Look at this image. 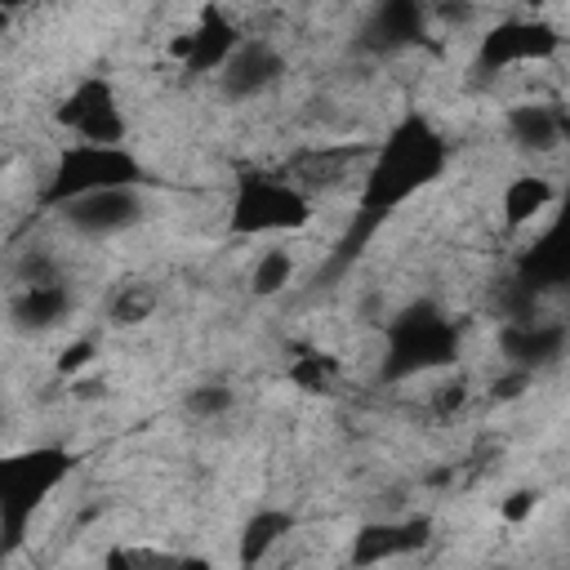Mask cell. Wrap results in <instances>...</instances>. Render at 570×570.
<instances>
[{
  "mask_svg": "<svg viewBox=\"0 0 570 570\" xmlns=\"http://www.w3.org/2000/svg\"><path fill=\"white\" fill-rule=\"evenodd\" d=\"M450 165V142L423 111H405L370 151L365 178L356 187L361 223H383L387 214L405 209L423 187H432Z\"/></svg>",
  "mask_w": 570,
  "mask_h": 570,
  "instance_id": "cell-1",
  "label": "cell"
},
{
  "mask_svg": "<svg viewBox=\"0 0 570 570\" xmlns=\"http://www.w3.org/2000/svg\"><path fill=\"white\" fill-rule=\"evenodd\" d=\"M463 343V325L432 298H414L392 312L387 334H383V383H405L423 374L454 370Z\"/></svg>",
  "mask_w": 570,
  "mask_h": 570,
  "instance_id": "cell-2",
  "label": "cell"
},
{
  "mask_svg": "<svg viewBox=\"0 0 570 570\" xmlns=\"http://www.w3.org/2000/svg\"><path fill=\"white\" fill-rule=\"evenodd\" d=\"M76 472V454L67 445H31L0 463V534L4 557H13L36 521V508Z\"/></svg>",
  "mask_w": 570,
  "mask_h": 570,
  "instance_id": "cell-3",
  "label": "cell"
},
{
  "mask_svg": "<svg viewBox=\"0 0 570 570\" xmlns=\"http://www.w3.org/2000/svg\"><path fill=\"white\" fill-rule=\"evenodd\" d=\"M316 218L312 191H303L289 174H245L227 200L232 236H294Z\"/></svg>",
  "mask_w": 570,
  "mask_h": 570,
  "instance_id": "cell-4",
  "label": "cell"
},
{
  "mask_svg": "<svg viewBox=\"0 0 570 570\" xmlns=\"http://www.w3.org/2000/svg\"><path fill=\"white\" fill-rule=\"evenodd\" d=\"M142 178L147 169L125 142H67L40 183V205L53 209L71 196L102 187H142Z\"/></svg>",
  "mask_w": 570,
  "mask_h": 570,
  "instance_id": "cell-5",
  "label": "cell"
},
{
  "mask_svg": "<svg viewBox=\"0 0 570 570\" xmlns=\"http://www.w3.org/2000/svg\"><path fill=\"white\" fill-rule=\"evenodd\" d=\"M561 53V31L530 13V18H503L494 22L481 45H476V71L481 76H503L517 67H534V62H552Z\"/></svg>",
  "mask_w": 570,
  "mask_h": 570,
  "instance_id": "cell-6",
  "label": "cell"
},
{
  "mask_svg": "<svg viewBox=\"0 0 570 570\" xmlns=\"http://www.w3.org/2000/svg\"><path fill=\"white\" fill-rule=\"evenodd\" d=\"M53 125L67 129L76 142H125L129 138L125 107L107 76H80L53 107Z\"/></svg>",
  "mask_w": 570,
  "mask_h": 570,
  "instance_id": "cell-7",
  "label": "cell"
},
{
  "mask_svg": "<svg viewBox=\"0 0 570 570\" xmlns=\"http://www.w3.org/2000/svg\"><path fill=\"white\" fill-rule=\"evenodd\" d=\"M53 214L62 218L67 232L89 236V240H107V236H120L147 218V196H142V187H102V191H85V196L53 205Z\"/></svg>",
  "mask_w": 570,
  "mask_h": 570,
  "instance_id": "cell-8",
  "label": "cell"
},
{
  "mask_svg": "<svg viewBox=\"0 0 570 570\" xmlns=\"http://www.w3.org/2000/svg\"><path fill=\"white\" fill-rule=\"evenodd\" d=\"M214 80L227 102H258L285 80V53L267 36H245Z\"/></svg>",
  "mask_w": 570,
  "mask_h": 570,
  "instance_id": "cell-9",
  "label": "cell"
},
{
  "mask_svg": "<svg viewBox=\"0 0 570 570\" xmlns=\"http://www.w3.org/2000/svg\"><path fill=\"white\" fill-rule=\"evenodd\" d=\"M240 40H245V31L232 22V13H223V9L209 4L196 18V27L183 40H174V58L183 62L187 76H218V67L232 58V49Z\"/></svg>",
  "mask_w": 570,
  "mask_h": 570,
  "instance_id": "cell-10",
  "label": "cell"
},
{
  "mask_svg": "<svg viewBox=\"0 0 570 570\" xmlns=\"http://www.w3.org/2000/svg\"><path fill=\"white\" fill-rule=\"evenodd\" d=\"M428 0H374L370 13H365V27H361V45L370 53H405L423 40V27H428Z\"/></svg>",
  "mask_w": 570,
  "mask_h": 570,
  "instance_id": "cell-11",
  "label": "cell"
},
{
  "mask_svg": "<svg viewBox=\"0 0 570 570\" xmlns=\"http://www.w3.org/2000/svg\"><path fill=\"white\" fill-rule=\"evenodd\" d=\"M566 338H570V330L557 325V321L508 316V321L499 325V352H503V365H521V370H530V374H539L543 365L561 361Z\"/></svg>",
  "mask_w": 570,
  "mask_h": 570,
  "instance_id": "cell-12",
  "label": "cell"
},
{
  "mask_svg": "<svg viewBox=\"0 0 570 570\" xmlns=\"http://www.w3.org/2000/svg\"><path fill=\"white\" fill-rule=\"evenodd\" d=\"M503 134L517 151L525 156H548L557 151L566 138H570V116L557 107V102H539V98H525L517 107L503 111Z\"/></svg>",
  "mask_w": 570,
  "mask_h": 570,
  "instance_id": "cell-13",
  "label": "cell"
},
{
  "mask_svg": "<svg viewBox=\"0 0 570 570\" xmlns=\"http://www.w3.org/2000/svg\"><path fill=\"white\" fill-rule=\"evenodd\" d=\"M432 525L423 517H396V521H370L352 534V561L356 566H379L392 557H410L428 543Z\"/></svg>",
  "mask_w": 570,
  "mask_h": 570,
  "instance_id": "cell-14",
  "label": "cell"
},
{
  "mask_svg": "<svg viewBox=\"0 0 570 570\" xmlns=\"http://www.w3.org/2000/svg\"><path fill=\"white\" fill-rule=\"evenodd\" d=\"M71 312H76V294H71L67 281L13 285V294H9V321H13V330H27V334L53 330V325H62Z\"/></svg>",
  "mask_w": 570,
  "mask_h": 570,
  "instance_id": "cell-15",
  "label": "cell"
},
{
  "mask_svg": "<svg viewBox=\"0 0 570 570\" xmlns=\"http://www.w3.org/2000/svg\"><path fill=\"white\" fill-rule=\"evenodd\" d=\"M557 205V187L548 174H512L499 191V209H503V223L517 232V227H530L539 214H548Z\"/></svg>",
  "mask_w": 570,
  "mask_h": 570,
  "instance_id": "cell-16",
  "label": "cell"
},
{
  "mask_svg": "<svg viewBox=\"0 0 570 570\" xmlns=\"http://www.w3.org/2000/svg\"><path fill=\"white\" fill-rule=\"evenodd\" d=\"M289 530H294V512H285V508H258V512H249V521L240 530V552L236 557L245 566H258V561L272 557L276 543L289 539Z\"/></svg>",
  "mask_w": 570,
  "mask_h": 570,
  "instance_id": "cell-17",
  "label": "cell"
},
{
  "mask_svg": "<svg viewBox=\"0 0 570 570\" xmlns=\"http://www.w3.org/2000/svg\"><path fill=\"white\" fill-rule=\"evenodd\" d=\"M338 379H343V361L334 352H321V347H303L285 365V383H294L307 396H330L338 387Z\"/></svg>",
  "mask_w": 570,
  "mask_h": 570,
  "instance_id": "cell-18",
  "label": "cell"
},
{
  "mask_svg": "<svg viewBox=\"0 0 570 570\" xmlns=\"http://www.w3.org/2000/svg\"><path fill=\"white\" fill-rule=\"evenodd\" d=\"M289 281H294V254L285 245H267L249 267V294L254 298H276L289 289Z\"/></svg>",
  "mask_w": 570,
  "mask_h": 570,
  "instance_id": "cell-19",
  "label": "cell"
},
{
  "mask_svg": "<svg viewBox=\"0 0 570 570\" xmlns=\"http://www.w3.org/2000/svg\"><path fill=\"white\" fill-rule=\"evenodd\" d=\"M156 285H147V281H125V285H116L111 289V298H107V316H111V325H120V330H129V325H142L151 312H156Z\"/></svg>",
  "mask_w": 570,
  "mask_h": 570,
  "instance_id": "cell-20",
  "label": "cell"
},
{
  "mask_svg": "<svg viewBox=\"0 0 570 570\" xmlns=\"http://www.w3.org/2000/svg\"><path fill=\"white\" fill-rule=\"evenodd\" d=\"M232 405H236V392H232L227 383H200V387H191V392L183 396V410H187L191 419H200V423L223 419Z\"/></svg>",
  "mask_w": 570,
  "mask_h": 570,
  "instance_id": "cell-21",
  "label": "cell"
},
{
  "mask_svg": "<svg viewBox=\"0 0 570 570\" xmlns=\"http://www.w3.org/2000/svg\"><path fill=\"white\" fill-rule=\"evenodd\" d=\"M534 503H539L534 490H517V494H508V503H499V517L503 521H525L534 512Z\"/></svg>",
  "mask_w": 570,
  "mask_h": 570,
  "instance_id": "cell-22",
  "label": "cell"
},
{
  "mask_svg": "<svg viewBox=\"0 0 570 570\" xmlns=\"http://www.w3.org/2000/svg\"><path fill=\"white\" fill-rule=\"evenodd\" d=\"M89 356H94V338H80V343H71V347L62 352L58 370H62V374H76V370H85V365H89Z\"/></svg>",
  "mask_w": 570,
  "mask_h": 570,
  "instance_id": "cell-23",
  "label": "cell"
},
{
  "mask_svg": "<svg viewBox=\"0 0 570 570\" xmlns=\"http://www.w3.org/2000/svg\"><path fill=\"white\" fill-rule=\"evenodd\" d=\"M521 4H525V9H530V13H539V9H543V4H548V0H521Z\"/></svg>",
  "mask_w": 570,
  "mask_h": 570,
  "instance_id": "cell-24",
  "label": "cell"
}]
</instances>
